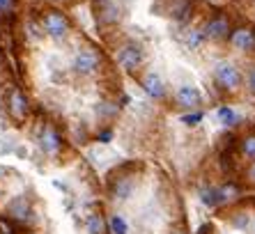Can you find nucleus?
Returning a JSON list of instances; mask_svg holds the SVG:
<instances>
[{
	"label": "nucleus",
	"mask_w": 255,
	"mask_h": 234,
	"mask_svg": "<svg viewBox=\"0 0 255 234\" xmlns=\"http://www.w3.org/2000/svg\"><path fill=\"white\" fill-rule=\"evenodd\" d=\"M214 81L223 92H237L244 85L242 69L230 60H221V62L214 65Z\"/></svg>",
	"instance_id": "obj_1"
},
{
	"label": "nucleus",
	"mask_w": 255,
	"mask_h": 234,
	"mask_svg": "<svg viewBox=\"0 0 255 234\" xmlns=\"http://www.w3.org/2000/svg\"><path fill=\"white\" fill-rule=\"evenodd\" d=\"M175 101L184 111H200L202 104H205V97H202V92L196 85H179L175 90Z\"/></svg>",
	"instance_id": "obj_2"
},
{
	"label": "nucleus",
	"mask_w": 255,
	"mask_h": 234,
	"mask_svg": "<svg viewBox=\"0 0 255 234\" xmlns=\"http://www.w3.org/2000/svg\"><path fill=\"white\" fill-rule=\"evenodd\" d=\"M97 67H99V53L92 51V48H81V51L74 55V62H71V69L76 71L78 76L95 74Z\"/></svg>",
	"instance_id": "obj_3"
},
{
	"label": "nucleus",
	"mask_w": 255,
	"mask_h": 234,
	"mask_svg": "<svg viewBox=\"0 0 255 234\" xmlns=\"http://www.w3.org/2000/svg\"><path fill=\"white\" fill-rule=\"evenodd\" d=\"M142 62V48L138 44H125L118 51V65L125 71H136Z\"/></svg>",
	"instance_id": "obj_4"
},
{
	"label": "nucleus",
	"mask_w": 255,
	"mask_h": 234,
	"mask_svg": "<svg viewBox=\"0 0 255 234\" xmlns=\"http://www.w3.org/2000/svg\"><path fill=\"white\" fill-rule=\"evenodd\" d=\"M142 90H145V94H147L149 99H163L166 97V81L156 74V71H147L145 76H142Z\"/></svg>",
	"instance_id": "obj_5"
},
{
	"label": "nucleus",
	"mask_w": 255,
	"mask_h": 234,
	"mask_svg": "<svg viewBox=\"0 0 255 234\" xmlns=\"http://www.w3.org/2000/svg\"><path fill=\"white\" fill-rule=\"evenodd\" d=\"M44 30L48 32V37L62 39V37L67 35V30H69V23H67V18L60 12H48L46 16H44Z\"/></svg>",
	"instance_id": "obj_6"
},
{
	"label": "nucleus",
	"mask_w": 255,
	"mask_h": 234,
	"mask_svg": "<svg viewBox=\"0 0 255 234\" xmlns=\"http://www.w3.org/2000/svg\"><path fill=\"white\" fill-rule=\"evenodd\" d=\"M202 32H205V37L212 41H221L226 39V37H230V25H228V18L226 16H214L207 21V25L202 28Z\"/></svg>",
	"instance_id": "obj_7"
},
{
	"label": "nucleus",
	"mask_w": 255,
	"mask_h": 234,
	"mask_svg": "<svg viewBox=\"0 0 255 234\" xmlns=\"http://www.w3.org/2000/svg\"><path fill=\"white\" fill-rule=\"evenodd\" d=\"M230 44H232V48H237V51L249 53L251 48L255 46V37L249 28H237L230 32Z\"/></svg>",
	"instance_id": "obj_8"
},
{
	"label": "nucleus",
	"mask_w": 255,
	"mask_h": 234,
	"mask_svg": "<svg viewBox=\"0 0 255 234\" xmlns=\"http://www.w3.org/2000/svg\"><path fill=\"white\" fill-rule=\"evenodd\" d=\"M205 32H202L200 28H191V30H186L184 32V44H186V48L189 51H200V46L205 44Z\"/></svg>",
	"instance_id": "obj_9"
},
{
	"label": "nucleus",
	"mask_w": 255,
	"mask_h": 234,
	"mask_svg": "<svg viewBox=\"0 0 255 234\" xmlns=\"http://www.w3.org/2000/svg\"><path fill=\"white\" fill-rule=\"evenodd\" d=\"M200 202L207 207H216V205H221V202H226V193H223L221 188H202Z\"/></svg>",
	"instance_id": "obj_10"
},
{
	"label": "nucleus",
	"mask_w": 255,
	"mask_h": 234,
	"mask_svg": "<svg viewBox=\"0 0 255 234\" xmlns=\"http://www.w3.org/2000/svg\"><path fill=\"white\" fill-rule=\"evenodd\" d=\"M216 119H219L221 126H237L239 115L232 111L230 106H219L216 108Z\"/></svg>",
	"instance_id": "obj_11"
},
{
	"label": "nucleus",
	"mask_w": 255,
	"mask_h": 234,
	"mask_svg": "<svg viewBox=\"0 0 255 234\" xmlns=\"http://www.w3.org/2000/svg\"><path fill=\"white\" fill-rule=\"evenodd\" d=\"M42 149L46 154H55L60 149V135L55 133L51 126L44 129V133H42Z\"/></svg>",
	"instance_id": "obj_12"
},
{
	"label": "nucleus",
	"mask_w": 255,
	"mask_h": 234,
	"mask_svg": "<svg viewBox=\"0 0 255 234\" xmlns=\"http://www.w3.org/2000/svg\"><path fill=\"white\" fill-rule=\"evenodd\" d=\"M9 111L16 117H23L25 113H28V101H25V97L18 92V90H14V92L9 94Z\"/></svg>",
	"instance_id": "obj_13"
},
{
	"label": "nucleus",
	"mask_w": 255,
	"mask_h": 234,
	"mask_svg": "<svg viewBox=\"0 0 255 234\" xmlns=\"http://www.w3.org/2000/svg\"><path fill=\"white\" fill-rule=\"evenodd\" d=\"M9 214H12L14 218H18V221H25L28 218V211H30V207H28V200L25 198H14L12 202H9Z\"/></svg>",
	"instance_id": "obj_14"
},
{
	"label": "nucleus",
	"mask_w": 255,
	"mask_h": 234,
	"mask_svg": "<svg viewBox=\"0 0 255 234\" xmlns=\"http://www.w3.org/2000/svg\"><path fill=\"white\" fill-rule=\"evenodd\" d=\"M131 193H133V184L129 182V179H122V182L118 184V186L113 188V195L115 200H129Z\"/></svg>",
	"instance_id": "obj_15"
},
{
	"label": "nucleus",
	"mask_w": 255,
	"mask_h": 234,
	"mask_svg": "<svg viewBox=\"0 0 255 234\" xmlns=\"http://www.w3.org/2000/svg\"><path fill=\"white\" fill-rule=\"evenodd\" d=\"M111 232L113 234H129V223L125 221V216H120V214H115V216H111Z\"/></svg>",
	"instance_id": "obj_16"
},
{
	"label": "nucleus",
	"mask_w": 255,
	"mask_h": 234,
	"mask_svg": "<svg viewBox=\"0 0 255 234\" xmlns=\"http://www.w3.org/2000/svg\"><path fill=\"white\" fill-rule=\"evenodd\" d=\"M242 152H244V156H246V158L255 161V135H249V138H244Z\"/></svg>",
	"instance_id": "obj_17"
},
{
	"label": "nucleus",
	"mask_w": 255,
	"mask_h": 234,
	"mask_svg": "<svg viewBox=\"0 0 255 234\" xmlns=\"http://www.w3.org/2000/svg\"><path fill=\"white\" fill-rule=\"evenodd\" d=\"M244 88L249 90L251 97H255V65L246 71V76H244Z\"/></svg>",
	"instance_id": "obj_18"
},
{
	"label": "nucleus",
	"mask_w": 255,
	"mask_h": 234,
	"mask_svg": "<svg viewBox=\"0 0 255 234\" xmlns=\"http://www.w3.org/2000/svg\"><path fill=\"white\" fill-rule=\"evenodd\" d=\"M198 122H202V111H191V115H182V124L186 126H196Z\"/></svg>",
	"instance_id": "obj_19"
},
{
	"label": "nucleus",
	"mask_w": 255,
	"mask_h": 234,
	"mask_svg": "<svg viewBox=\"0 0 255 234\" xmlns=\"http://www.w3.org/2000/svg\"><path fill=\"white\" fill-rule=\"evenodd\" d=\"M88 230H90V234H101L104 232V223H101V218L99 216H90L88 218Z\"/></svg>",
	"instance_id": "obj_20"
},
{
	"label": "nucleus",
	"mask_w": 255,
	"mask_h": 234,
	"mask_svg": "<svg viewBox=\"0 0 255 234\" xmlns=\"http://www.w3.org/2000/svg\"><path fill=\"white\" fill-rule=\"evenodd\" d=\"M249 223H251L249 214H237V216L232 218V228H237V230H246V228H249Z\"/></svg>",
	"instance_id": "obj_21"
},
{
	"label": "nucleus",
	"mask_w": 255,
	"mask_h": 234,
	"mask_svg": "<svg viewBox=\"0 0 255 234\" xmlns=\"http://www.w3.org/2000/svg\"><path fill=\"white\" fill-rule=\"evenodd\" d=\"M115 18H118V7H115V5H108V7H106V16H104V21L113 23Z\"/></svg>",
	"instance_id": "obj_22"
},
{
	"label": "nucleus",
	"mask_w": 255,
	"mask_h": 234,
	"mask_svg": "<svg viewBox=\"0 0 255 234\" xmlns=\"http://www.w3.org/2000/svg\"><path fill=\"white\" fill-rule=\"evenodd\" d=\"M249 179H251V184H255V161H253V165L249 168Z\"/></svg>",
	"instance_id": "obj_23"
},
{
	"label": "nucleus",
	"mask_w": 255,
	"mask_h": 234,
	"mask_svg": "<svg viewBox=\"0 0 255 234\" xmlns=\"http://www.w3.org/2000/svg\"><path fill=\"white\" fill-rule=\"evenodd\" d=\"M99 140L101 142H108V140H111V131H104V133L99 135Z\"/></svg>",
	"instance_id": "obj_24"
},
{
	"label": "nucleus",
	"mask_w": 255,
	"mask_h": 234,
	"mask_svg": "<svg viewBox=\"0 0 255 234\" xmlns=\"http://www.w3.org/2000/svg\"><path fill=\"white\" fill-rule=\"evenodd\" d=\"M7 7H9V0H0V12H5Z\"/></svg>",
	"instance_id": "obj_25"
}]
</instances>
